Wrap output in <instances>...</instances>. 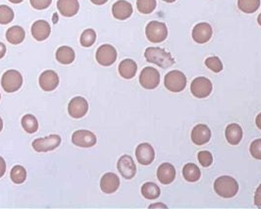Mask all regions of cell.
<instances>
[{
	"label": "cell",
	"instance_id": "cell-1",
	"mask_svg": "<svg viewBox=\"0 0 261 209\" xmlns=\"http://www.w3.org/2000/svg\"><path fill=\"white\" fill-rule=\"evenodd\" d=\"M145 57L147 62L153 63L161 68H169L173 66L175 59L166 50L159 47H148L145 51Z\"/></svg>",
	"mask_w": 261,
	"mask_h": 209
},
{
	"label": "cell",
	"instance_id": "cell-2",
	"mask_svg": "<svg viewBox=\"0 0 261 209\" xmlns=\"http://www.w3.org/2000/svg\"><path fill=\"white\" fill-rule=\"evenodd\" d=\"M215 193L224 198H232L239 192V184L230 176H221L214 182Z\"/></svg>",
	"mask_w": 261,
	"mask_h": 209
},
{
	"label": "cell",
	"instance_id": "cell-3",
	"mask_svg": "<svg viewBox=\"0 0 261 209\" xmlns=\"http://www.w3.org/2000/svg\"><path fill=\"white\" fill-rule=\"evenodd\" d=\"M145 36L152 44L163 43L168 37V29L165 23L158 21H151L145 28Z\"/></svg>",
	"mask_w": 261,
	"mask_h": 209
},
{
	"label": "cell",
	"instance_id": "cell-4",
	"mask_svg": "<svg viewBox=\"0 0 261 209\" xmlns=\"http://www.w3.org/2000/svg\"><path fill=\"white\" fill-rule=\"evenodd\" d=\"M164 85L167 90L172 92L183 91L187 86V77L179 70L170 71L165 76Z\"/></svg>",
	"mask_w": 261,
	"mask_h": 209
},
{
	"label": "cell",
	"instance_id": "cell-5",
	"mask_svg": "<svg viewBox=\"0 0 261 209\" xmlns=\"http://www.w3.org/2000/svg\"><path fill=\"white\" fill-rule=\"evenodd\" d=\"M1 86L6 92H15L23 86V76L17 70H8L2 76Z\"/></svg>",
	"mask_w": 261,
	"mask_h": 209
},
{
	"label": "cell",
	"instance_id": "cell-6",
	"mask_svg": "<svg viewBox=\"0 0 261 209\" xmlns=\"http://www.w3.org/2000/svg\"><path fill=\"white\" fill-rule=\"evenodd\" d=\"M211 91H212V83L207 78L199 77L191 82L190 92L197 98H205L210 95Z\"/></svg>",
	"mask_w": 261,
	"mask_h": 209
},
{
	"label": "cell",
	"instance_id": "cell-7",
	"mask_svg": "<svg viewBox=\"0 0 261 209\" xmlns=\"http://www.w3.org/2000/svg\"><path fill=\"white\" fill-rule=\"evenodd\" d=\"M61 144V136L58 134H50L45 137L37 138L32 142V149L37 152H47L57 149Z\"/></svg>",
	"mask_w": 261,
	"mask_h": 209
},
{
	"label": "cell",
	"instance_id": "cell-8",
	"mask_svg": "<svg viewBox=\"0 0 261 209\" xmlns=\"http://www.w3.org/2000/svg\"><path fill=\"white\" fill-rule=\"evenodd\" d=\"M160 83L159 72L152 67H145L140 75V84L146 90H154Z\"/></svg>",
	"mask_w": 261,
	"mask_h": 209
},
{
	"label": "cell",
	"instance_id": "cell-9",
	"mask_svg": "<svg viewBox=\"0 0 261 209\" xmlns=\"http://www.w3.org/2000/svg\"><path fill=\"white\" fill-rule=\"evenodd\" d=\"M95 58L99 64H101L102 66H111L117 60L116 49L111 45H102L96 50Z\"/></svg>",
	"mask_w": 261,
	"mask_h": 209
},
{
	"label": "cell",
	"instance_id": "cell-10",
	"mask_svg": "<svg viewBox=\"0 0 261 209\" xmlns=\"http://www.w3.org/2000/svg\"><path fill=\"white\" fill-rule=\"evenodd\" d=\"M88 111V103L82 96H76L68 105V112L70 116L75 119H80L84 117Z\"/></svg>",
	"mask_w": 261,
	"mask_h": 209
},
{
	"label": "cell",
	"instance_id": "cell-11",
	"mask_svg": "<svg viewBox=\"0 0 261 209\" xmlns=\"http://www.w3.org/2000/svg\"><path fill=\"white\" fill-rule=\"evenodd\" d=\"M212 34H213L212 27L208 23H200L195 25L191 33L192 40L199 45L208 43L212 38Z\"/></svg>",
	"mask_w": 261,
	"mask_h": 209
},
{
	"label": "cell",
	"instance_id": "cell-12",
	"mask_svg": "<svg viewBox=\"0 0 261 209\" xmlns=\"http://www.w3.org/2000/svg\"><path fill=\"white\" fill-rule=\"evenodd\" d=\"M72 143L80 148H91L96 144V136L87 130H79L73 134Z\"/></svg>",
	"mask_w": 261,
	"mask_h": 209
},
{
	"label": "cell",
	"instance_id": "cell-13",
	"mask_svg": "<svg viewBox=\"0 0 261 209\" xmlns=\"http://www.w3.org/2000/svg\"><path fill=\"white\" fill-rule=\"evenodd\" d=\"M117 168L120 174L125 178V179H133L137 173V167L133 160V158L130 155H123L120 157L117 163Z\"/></svg>",
	"mask_w": 261,
	"mask_h": 209
},
{
	"label": "cell",
	"instance_id": "cell-14",
	"mask_svg": "<svg viewBox=\"0 0 261 209\" xmlns=\"http://www.w3.org/2000/svg\"><path fill=\"white\" fill-rule=\"evenodd\" d=\"M136 157L140 164H151L155 158V152L149 144H141L136 150Z\"/></svg>",
	"mask_w": 261,
	"mask_h": 209
},
{
	"label": "cell",
	"instance_id": "cell-15",
	"mask_svg": "<svg viewBox=\"0 0 261 209\" xmlns=\"http://www.w3.org/2000/svg\"><path fill=\"white\" fill-rule=\"evenodd\" d=\"M211 138L210 129L204 125L199 124L191 131V141L197 146H203L207 144Z\"/></svg>",
	"mask_w": 261,
	"mask_h": 209
},
{
	"label": "cell",
	"instance_id": "cell-16",
	"mask_svg": "<svg viewBox=\"0 0 261 209\" xmlns=\"http://www.w3.org/2000/svg\"><path fill=\"white\" fill-rule=\"evenodd\" d=\"M39 83H40V87L44 91H52L58 87V75L56 72L52 70H46L40 76Z\"/></svg>",
	"mask_w": 261,
	"mask_h": 209
},
{
	"label": "cell",
	"instance_id": "cell-17",
	"mask_svg": "<svg viewBox=\"0 0 261 209\" xmlns=\"http://www.w3.org/2000/svg\"><path fill=\"white\" fill-rule=\"evenodd\" d=\"M133 6L126 0H118L112 6V14L114 18L120 21L129 19L133 15Z\"/></svg>",
	"mask_w": 261,
	"mask_h": 209
},
{
	"label": "cell",
	"instance_id": "cell-18",
	"mask_svg": "<svg viewBox=\"0 0 261 209\" xmlns=\"http://www.w3.org/2000/svg\"><path fill=\"white\" fill-rule=\"evenodd\" d=\"M50 32V25L44 20H39L35 22L31 26V34L34 39L38 42H44L46 39H48Z\"/></svg>",
	"mask_w": 261,
	"mask_h": 209
},
{
	"label": "cell",
	"instance_id": "cell-19",
	"mask_svg": "<svg viewBox=\"0 0 261 209\" xmlns=\"http://www.w3.org/2000/svg\"><path fill=\"white\" fill-rule=\"evenodd\" d=\"M120 186V179L114 173H106L101 180V189L104 194H114Z\"/></svg>",
	"mask_w": 261,
	"mask_h": 209
},
{
	"label": "cell",
	"instance_id": "cell-20",
	"mask_svg": "<svg viewBox=\"0 0 261 209\" xmlns=\"http://www.w3.org/2000/svg\"><path fill=\"white\" fill-rule=\"evenodd\" d=\"M176 177L175 167L170 163H162L157 169V179L163 185H170Z\"/></svg>",
	"mask_w": 261,
	"mask_h": 209
},
{
	"label": "cell",
	"instance_id": "cell-21",
	"mask_svg": "<svg viewBox=\"0 0 261 209\" xmlns=\"http://www.w3.org/2000/svg\"><path fill=\"white\" fill-rule=\"evenodd\" d=\"M57 8L61 15L73 17L79 12L80 3L78 0H58Z\"/></svg>",
	"mask_w": 261,
	"mask_h": 209
},
{
	"label": "cell",
	"instance_id": "cell-22",
	"mask_svg": "<svg viewBox=\"0 0 261 209\" xmlns=\"http://www.w3.org/2000/svg\"><path fill=\"white\" fill-rule=\"evenodd\" d=\"M225 135L230 145L238 146L243 138V129L238 124H230L226 128Z\"/></svg>",
	"mask_w": 261,
	"mask_h": 209
},
{
	"label": "cell",
	"instance_id": "cell-23",
	"mask_svg": "<svg viewBox=\"0 0 261 209\" xmlns=\"http://www.w3.org/2000/svg\"><path fill=\"white\" fill-rule=\"evenodd\" d=\"M119 70V74L127 80L133 79L138 71V65L137 63L132 59H125L123 60L118 67Z\"/></svg>",
	"mask_w": 261,
	"mask_h": 209
},
{
	"label": "cell",
	"instance_id": "cell-24",
	"mask_svg": "<svg viewBox=\"0 0 261 209\" xmlns=\"http://www.w3.org/2000/svg\"><path fill=\"white\" fill-rule=\"evenodd\" d=\"M26 32L20 26H13L6 31V40L11 45H20L24 42Z\"/></svg>",
	"mask_w": 261,
	"mask_h": 209
},
{
	"label": "cell",
	"instance_id": "cell-25",
	"mask_svg": "<svg viewBox=\"0 0 261 209\" xmlns=\"http://www.w3.org/2000/svg\"><path fill=\"white\" fill-rule=\"evenodd\" d=\"M76 57L75 51L70 46H60L56 51V60L64 65H69Z\"/></svg>",
	"mask_w": 261,
	"mask_h": 209
},
{
	"label": "cell",
	"instance_id": "cell-26",
	"mask_svg": "<svg viewBox=\"0 0 261 209\" xmlns=\"http://www.w3.org/2000/svg\"><path fill=\"white\" fill-rule=\"evenodd\" d=\"M183 176L186 181L194 183L201 179L202 173L200 168L193 163H188L185 165L183 168Z\"/></svg>",
	"mask_w": 261,
	"mask_h": 209
},
{
	"label": "cell",
	"instance_id": "cell-27",
	"mask_svg": "<svg viewBox=\"0 0 261 209\" xmlns=\"http://www.w3.org/2000/svg\"><path fill=\"white\" fill-rule=\"evenodd\" d=\"M160 194H161L160 188L154 183L148 182L144 184V186L142 187V194L146 199L154 200L159 197Z\"/></svg>",
	"mask_w": 261,
	"mask_h": 209
},
{
	"label": "cell",
	"instance_id": "cell-28",
	"mask_svg": "<svg viewBox=\"0 0 261 209\" xmlns=\"http://www.w3.org/2000/svg\"><path fill=\"white\" fill-rule=\"evenodd\" d=\"M239 9L247 14L256 12L260 7V0H238Z\"/></svg>",
	"mask_w": 261,
	"mask_h": 209
},
{
	"label": "cell",
	"instance_id": "cell-29",
	"mask_svg": "<svg viewBox=\"0 0 261 209\" xmlns=\"http://www.w3.org/2000/svg\"><path fill=\"white\" fill-rule=\"evenodd\" d=\"M22 126L27 133L34 134L39 129V122L34 115L27 114L22 118Z\"/></svg>",
	"mask_w": 261,
	"mask_h": 209
},
{
	"label": "cell",
	"instance_id": "cell-30",
	"mask_svg": "<svg viewBox=\"0 0 261 209\" xmlns=\"http://www.w3.org/2000/svg\"><path fill=\"white\" fill-rule=\"evenodd\" d=\"M10 177H11L12 182L15 184H17V185L23 184L27 179V171L23 166L16 165L11 170Z\"/></svg>",
	"mask_w": 261,
	"mask_h": 209
},
{
	"label": "cell",
	"instance_id": "cell-31",
	"mask_svg": "<svg viewBox=\"0 0 261 209\" xmlns=\"http://www.w3.org/2000/svg\"><path fill=\"white\" fill-rule=\"evenodd\" d=\"M156 0H137V8L142 14H150L156 8Z\"/></svg>",
	"mask_w": 261,
	"mask_h": 209
},
{
	"label": "cell",
	"instance_id": "cell-32",
	"mask_svg": "<svg viewBox=\"0 0 261 209\" xmlns=\"http://www.w3.org/2000/svg\"><path fill=\"white\" fill-rule=\"evenodd\" d=\"M14 19V11L7 5H0V24L7 25Z\"/></svg>",
	"mask_w": 261,
	"mask_h": 209
},
{
	"label": "cell",
	"instance_id": "cell-33",
	"mask_svg": "<svg viewBox=\"0 0 261 209\" xmlns=\"http://www.w3.org/2000/svg\"><path fill=\"white\" fill-rule=\"evenodd\" d=\"M96 41V33L92 29L84 30L81 36V45L84 47H90Z\"/></svg>",
	"mask_w": 261,
	"mask_h": 209
},
{
	"label": "cell",
	"instance_id": "cell-34",
	"mask_svg": "<svg viewBox=\"0 0 261 209\" xmlns=\"http://www.w3.org/2000/svg\"><path fill=\"white\" fill-rule=\"evenodd\" d=\"M205 66L214 73H220L223 70V63L217 56H211L205 60Z\"/></svg>",
	"mask_w": 261,
	"mask_h": 209
},
{
	"label": "cell",
	"instance_id": "cell-35",
	"mask_svg": "<svg viewBox=\"0 0 261 209\" xmlns=\"http://www.w3.org/2000/svg\"><path fill=\"white\" fill-rule=\"evenodd\" d=\"M198 159H199V162L202 164V166L205 167V168L209 167L213 162L212 154L209 151H206V150H203V151L199 152Z\"/></svg>",
	"mask_w": 261,
	"mask_h": 209
},
{
	"label": "cell",
	"instance_id": "cell-36",
	"mask_svg": "<svg viewBox=\"0 0 261 209\" xmlns=\"http://www.w3.org/2000/svg\"><path fill=\"white\" fill-rule=\"evenodd\" d=\"M249 151L253 158H255L257 160H261V138L255 140L251 143Z\"/></svg>",
	"mask_w": 261,
	"mask_h": 209
},
{
	"label": "cell",
	"instance_id": "cell-37",
	"mask_svg": "<svg viewBox=\"0 0 261 209\" xmlns=\"http://www.w3.org/2000/svg\"><path fill=\"white\" fill-rule=\"evenodd\" d=\"M30 5L37 10H44L48 8L52 0H29Z\"/></svg>",
	"mask_w": 261,
	"mask_h": 209
},
{
	"label": "cell",
	"instance_id": "cell-38",
	"mask_svg": "<svg viewBox=\"0 0 261 209\" xmlns=\"http://www.w3.org/2000/svg\"><path fill=\"white\" fill-rule=\"evenodd\" d=\"M254 204L258 207L261 208V184L258 186L255 194H254Z\"/></svg>",
	"mask_w": 261,
	"mask_h": 209
},
{
	"label": "cell",
	"instance_id": "cell-39",
	"mask_svg": "<svg viewBox=\"0 0 261 209\" xmlns=\"http://www.w3.org/2000/svg\"><path fill=\"white\" fill-rule=\"evenodd\" d=\"M6 172V162L5 160L0 156V178L3 177V175Z\"/></svg>",
	"mask_w": 261,
	"mask_h": 209
},
{
	"label": "cell",
	"instance_id": "cell-40",
	"mask_svg": "<svg viewBox=\"0 0 261 209\" xmlns=\"http://www.w3.org/2000/svg\"><path fill=\"white\" fill-rule=\"evenodd\" d=\"M5 54H6V46L4 44L0 43V59L3 58L5 56Z\"/></svg>",
	"mask_w": 261,
	"mask_h": 209
},
{
	"label": "cell",
	"instance_id": "cell-41",
	"mask_svg": "<svg viewBox=\"0 0 261 209\" xmlns=\"http://www.w3.org/2000/svg\"><path fill=\"white\" fill-rule=\"evenodd\" d=\"M94 5H103L105 4L108 0H90Z\"/></svg>",
	"mask_w": 261,
	"mask_h": 209
},
{
	"label": "cell",
	"instance_id": "cell-42",
	"mask_svg": "<svg viewBox=\"0 0 261 209\" xmlns=\"http://www.w3.org/2000/svg\"><path fill=\"white\" fill-rule=\"evenodd\" d=\"M155 207H163V208H167V205L162 204V203H155V204H151V205H149V208H155Z\"/></svg>",
	"mask_w": 261,
	"mask_h": 209
},
{
	"label": "cell",
	"instance_id": "cell-43",
	"mask_svg": "<svg viewBox=\"0 0 261 209\" xmlns=\"http://www.w3.org/2000/svg\"><path fill=\"white\" fill-rule=\"evenodd\" d=\"M255 123H256V126H257V128H258L259 130H261V113H259V114L256 116Z\"/></svg>",
	"mask_w": 261,
	"mask_h": 209
},
{
	"label": "cell",
	"instance_id": "cell-44",
	"mask_svg": "<svg viewBox=\"0 0 261 209\" xmlns=\"http://www.w3.org/2000/svg\"><path fill=\"white\" fill-rule=\"evenodd\" d=\"M11 3H13V4H19V3H21V2H23L24 0H9Z\"/></svg>",
	"mask_w": 261,
	"mask_h": 209
},
{
	"label": "cell",
	"instance_id": "cell-45",
	"mask_svg": "<svg viewBox=\"0 0 261 209\" xmlns=\"http://www.w3.org/2000/svg\"><path fill=\"white\" fill-rule=\"evenodd\" d=\"M2 129H3V121H2L1 117H0V132L2 131Z\"/></svg>",
	"mask_w": 261,
	"mask_h": 209
},
{
	"label": "cell",
	"instance_id": "cell-46",
	"mask_svg": "<svg viewBox=\"0 0 261 209\" xmlns=\"http://www.w3.org/2000/svg\"><path fill=\"white\" fill-rule=\"evenodd\" d=\"M257 23H258L259 26H261V13L258 15V18H257Z\"/></svg>",
	"mask_w": 261,
	"mask_h": 209
},
{
	"label": "cell",
	"instance_id": "cell-47",
	"mask_svg": "<svg viewBox=\"0 0 261 209\" xmlns=\"http://www.w3.org/2000/svg\"><path fill=\"white\" fill-rule=\"evenodd\" d=\"M164 2H167V3H173L176 0H163Z\"/></svg>",
	"mask_w": 261,
	"mask_h": 209
},
{
	"label": "cell",
	"instance_id": "cell-48",
	"mask_svg": "<svg viewBox=\"0 0 261 209\" xmlns=\"http://www.w3.org/2000/svg\"><path fill=\"white\" fill-rule=\"evenodd\" d=\"M0 98H1V94H0Z\"/></svg>",
	"mask_w": 261,
	"mask_h": 209
}]
</instances>
